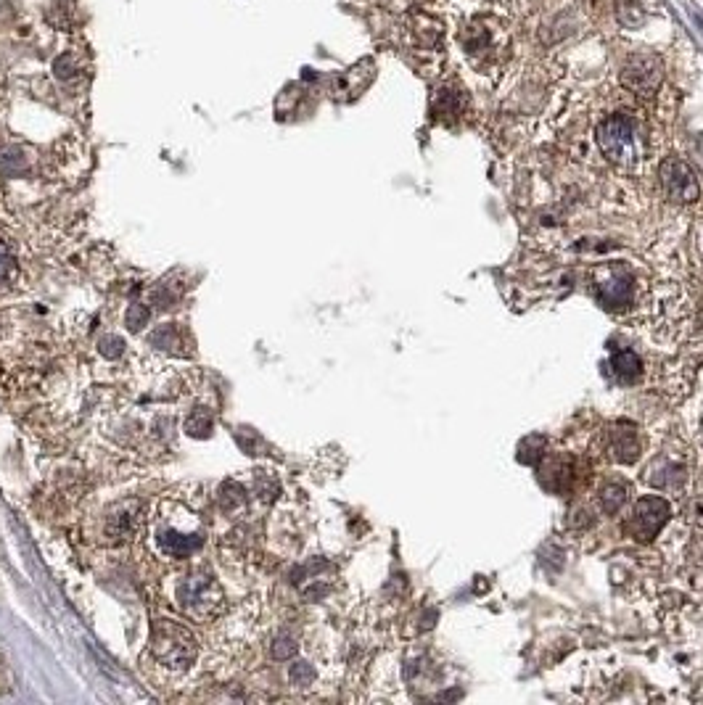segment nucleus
<instances>
[{"mask_svg":"<svg viewBox=\"0 0 703 705\" xmlns=\"http://www.w3.org/2000/svg\"><path fill=\"white\" fill-rule=\"evenodd\" d=\"M598 146L616 167H635L643 159V140L637 122L627 114H611L598 127Z\"/></svg>","mask_w":703,"mask_h":705,"instance_id":"1","label":"nucleus"},{"mask_svg":"<svg viewBox=\"0 0 703 705\" xmlns=\"http://www.w3.org/2000/svg\"><path fill=\"white\" fill-rule=\"evenodd\" d=\"M151 653L162 666L185 671L196 658V639L175 621H156L151 629Z\"/></svg>","mask_w":703,"mask_h":705,"instance_id":"2","label":"nucleus"},{"mask_svg":"<svg viewBox=\"0 0 703 705\" xmlns=\"http://www.w3.org/2000/svg\"><path fill=\"white\" fill-rule=\"evenodd\" d=\"M180 608L193 616L196 621H207L212 613H217L222 603V592L217 587V581L212 576H191V579L180 581L178 587Z\"/></svg>","mask_w":703,"mask_h":705,"instance_id":"3","label":"nucleus"},{"mask_svg":"<svg viewBox=\"0 0 703 705\" xmlns=\"http://www.w3.org/2000/svg\"><path fill=\"white\" fill-rule=\"evenodd\" d=\"M661 80H664V67L659 56L653 53H637L622 69V82L629 90H635L637 96H653L661 88Z\"/></svg>","mask_w":703,"mask_h":705,"instance_id":"4","label":"nucleus"},{"mask_svg":"<svg viewBox=\"0 0 703 705\" xmlns=\"http://www.w3.org/2000/svg\"><path fill=\"white\" fill-rule=\"evenodd\" d=\"M659 175H661V185H664L666 196H669L672 201H677V204H693V201L698 199V193H701L698 180L696 175H693V169L682 162V159H677V156H666L664 162H661Z\"/></svg>","mask_w":703,"mask_h":705,"instance_id":"5","label":"nucleus"},{"mask_svg":"<svg viewBox=\"0 0 703 705\" xmlns=\"http://www.w3.org/2000/svg\"><path fill=\"white\" fill-rule=\"evenodd\" d=\"M669 518V505L661 497H643L635 505V513L629 518V531L635 539H653Z\"/></svg>","mask_w":703,"mask_h":705,"instance_id":"6","label":"nucleus"},{"mask_svg":"<svg viewBox=\"0 0 703 705\" xmlns=\"http://www.w3.org/2000/svg\"><path fill=\"white\" fill-rule=\"evenodd\" d=\"M598 296H600V302H606L608 307L627 304L629 299H632V278L624 275V272L611 270V275L598 283Z\"/></svg>","mask_w":703,"mask_h":705,"instance_id":"7","label":"nucleus"},{"mask_svg":"<svg viewBox=\"0 0 703 705\" xmlns=\"http://www.w3.org/2000/svg\"><path fill=\"white\" fill-rule=\"evenodd\" d=\"M637 452H640V441L632 428H616L611 434V455L619 463H635Z\"/></svg>","mask_w":703,"mask_h":705,"instance_id":"8","label":"nucleus"},{"mask_svg":"<svg viewBox=\"0 0 703 705\" xmlns=\"http://www.w3.org/2000/svg\"><path fill=\"white\" fill-rule=\"evenodd\" d=\"M611 365H614L616 378L624 383H632L640 375V357L635 352H629V349H616Z\"/></svg>","mask_w":703,"mask_h":705,"instance_id":"9","label":"nucleus"},{"mask_svg":"<svg viewBox=\"0 0 703 705\" xmlns=\"http://www.w3.org/2000/svg\"><path fill=\"white\" fill-rule=\"evenodd\" d=\"M199 544H201L199 539H185L183 534H170V537L164 534V539H162L164 550L170 552V555H180V558H183V555H188L191 550H196Z\"/></svg>","mask_w":703,"mask_h":705,"instance_id":"10","label":"nucleus"},{"mask_svg":"<svg viewBox=\"0 0 703 705\" xmlns=\"http://www.w3.org/2000/svg\"><path fill=\"white\" fill-rule=\"evenodd\" d=\"M624 500H627V489H624V486H606L603 494H600V507H603L606 513H616V510L624 505Z\"/></svg>","mask_w":703,"mask_h":705,"instance_id":"11","label":"nucleus"},{"mask_svg":"<svg viewBox=\"0 0 703 705\" xmlns=\"http://www.w3.org/2000/svg\"><path fill=\"white\" fill-rule=\"evenodd\" d=\"M14 687H16L14 671H11V666H8L6 655L0 653V695H8V692H14Z\"/></svg>","mask_w":703,"mask_h":705,"instance_id":"12","label":"nucleus"},{"mask_svg":"<svg viewBox=\"0 0 703 705\" xmlns=\"http://www.w3.org/2000/svg\"><path fill=\"white\" fill-rule=\"evenodd\" d=\"M16 278V259L8 254L6 246H0V283Z\"/></svg>","mask_w":703,"mask_h":705,"instance_id":"13","label":"nucleus"},{"mask_svg":"<svg viewBox=\"0 0 703 705\" xmlns=\"http://www.w3.org/2000/svg\"><path fill=\"white\" fill-rule=\"evenodd\" d=\"M148 320V309L143 307V304H133V307L127 309V328L130 331H141L143 325H146Z\"/></svg>","mask_w":703,"mask_h":705,"instance_id":"14","label":"nucleus"},{"mask_svg":"<svg viewBox=\"0 0 703 705\" xmlns=\"http://www.w3.org/2000/svg\"><path fill=\"white\" fill-rule=\"evenodd\" d=\"M74 72H77V67L72 64V56H61V59H56V77L69 80Z\"/></svg>","mask_w":703,"mask_h":705,"instance_id":"15","label":"nucleus"},{"mask_svg":"<svg viewBox=\"0 0 703 705\" xmlns=\"http://www.w3.org/2000/svg\"><path fill=\"white\" fill-rule=\"evenodd\" d=\"M101 352H104L106 357H119V354H122V341H119L117 336H106L104 341H101Z\"/></svg>","mask_w":703,"mask_h":705,"instance_id":"16","label":"nucleus"},{"mask_svg":"<svg viewBox=\"0 0 703 705\" xmlns=\"http://www.w3.org/2000/svg\"><path fill=\"white\" fill-rule=\"evenodd\" d=\"M312 676L315 674H312V669L307 663H296L294 669H291V679H294V682H310Z\"/></svg>","mask_w":703,"mask_h":705,"instance_id":"17","label":"nucleus"},{"mask_svg":"<svg viewBox=\"0 0 703 705\" xmlns=\"http://www.w3.org/2000/svg\"><path fill=\"white\" fill-rule=\"evenodd\" d=\"M294 650H296V645L291 642V639H281V642L275 645L273 655L275 658H289V655H294Z\"/></svg>","mask_w":703,"mask_h":705,"instance_id":"18","label":"nucleus"}]
</instances>
